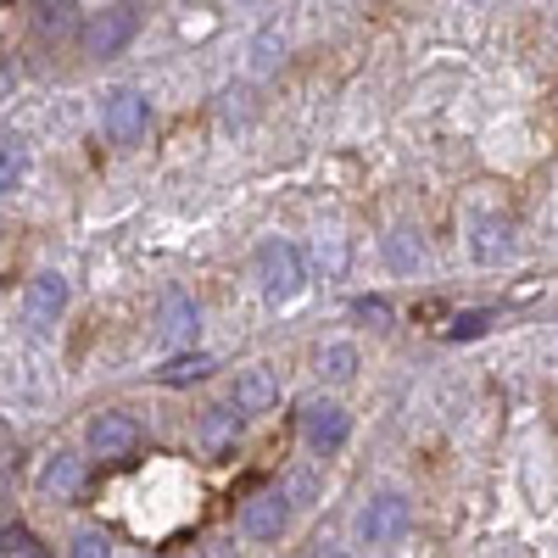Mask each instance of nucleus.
<instances>
[{
  "label": "nucleus",
  "instance_id": "f257e3e1",
  "mask_svg": "<svg viewBox=\"0 0 558 558\" xmlns=\"http://www.w3.org/2000/svg\"><path fill=\"white\" fill-rule=\"evenodd\" d=\"M257 286L268 302H291L302 286H307V268H302V252L291 241H263L257 246Z\"/></svg>",
  "mask_w": 558,
  "mask_h": 558
},
{
  "label": "nucleus",
  "instance_id": "f03ea898",
  "mask_svg": "<svg viewBox=\"0 0 558 558\" xmlns=\"http://www.w3.org/2000/svg\"><path fill=\"white\" fill-rule=\"evenodd\" d=\"M101 129H107L112 146H140V140H146V129H151V107H146V96H140L134 84L107 89V96H101Z\"/></svg>",
  "mask_w": 558,
  "mask_h": 558
},
{
  "label": "nucleus",
  "instance_id": "7ed1b4c3",
  "mask_svg": "<svg viewBox=\"0 0 558 558\" xmlns=\"http://www.w3.org/2000/svg\"><path fill=\"white\" fill-rule=\"evenodd\" d=\"M408 531H413V502H408L402 492H380V497L357 514V536H363L368 547H391V542H402Z\"/></svg>",
  "mask_w": 558,
  "mask_h": 558
},
{
  "label": "nucleus",
  "instance_id": "20e7f679",
  "mask_svg": "<svg viewBox=\"0 0 558 558\" xmlns=\"http://www.w3.org/2000/svg\"><path fill=\"white\" fill-rule=\"evenodd\" d=\"M134 34H140V12L134 7H101V12L84 17V51L89 57H118Z\"/></svg>",
  "mask_w": 558,
  "mask_h": 558
},
{
  "label": "nucleus",
  "instance_id": "39448f33",
  "mask_svg": "<svg viewBox=\"0 0 558 558\" xmlns=\"http://www.w3.org/2000/svg\"><path fill=\"white\" fill-rule=\"evenodd\" d=\"M286 525H291V497H286V492H257V497L241 502V536L274 542Z\"/></svg>",
  "mask_w": 558,
  "mask_h": 558
},
{
  "label": "nucleus",
  "instance_id": "423d86ee",
  "mask_svg": "<svg viewBox=\"0 0 558 558\" xmlns=\"http://www.w3.org/2000/svg\"><path fill=\"white\" fill-rule=\"evenodd\" d=\"M302 436H307L313 452H336V447H347V436H352V418H347L341 402H307V408H302Z\"/></svg>",
  "mask_w": 558,
  "mask_h": 558
},
{
  "label": "nucleus",
  "instance_id": "0eeeda50",
  "mask_svg": "<svg viewBox=\"0 0 558 558\" xmlns=\"http://www.w3.org/2000/svg\"><path fill=\"white\" fill-rule=\"evenodd\" d=\"M68 307V279L62 274H34L28 291H23V318L34 324V330H51V324L62 318Z\"/></svg>",
  "mask_w": 558,
  "mask_h": 558
},
{
  "label": "nucleus",
  "instance_id": "6e6552de",
  "mask_svg": "<svg viewBox=\"0 0 558 558\" xmlns=\"http://www.w3.org/2000/svg\"><path fill=\"white\" fill-rule=\"evenodd\" d=\"M134 447H140V425H134L129 413H96V418H89V452H96V458L118 463Z\"/></svg>",
  "mask_w": 558,
  "mask_h": 558
},
{
  "label": "nucleus",
  "instance_id": "1a4fd4ad",
  "mask_svg": "<svg viewBox=\"0 0 558 558\" xmlns=\"http://www.w3.org/2000/svg\"><path fill=\"white\" fill-rule=\"evenodd\" d=\"M279 402V368L252 363L235 375V413H268Z\"/></svg>",
  "mask_w": 558,
  "mask_h": 558
},
{
  "label": "nucleus",
  "instance_id": "9d476101",
  "mask_svg": "<svg viewBox=\"0 0 558 558\" xmlns=\"http://www.w3.org/2000/svg\"><path fill=\"white\" fill-rule=\"evenodd\" d=\"M202 330V307L184 291H162V341L168 347H191Z\"/></svg>",
  "mask_w": 558,
  "mask_h": 558
},
{
  "label": "nucleus",
  "instance_id": "9b49d317",
  "mask_svg": "<svg viewBox=\"0 0 558 558\" xmlns=\"http://www.w3.org/2000/svg\"><path fill=\"white\" fill-rule=\"evenodd\" d=\"M475 257L481 263H502L508 252H514V223L497 218V213H475Z\"/></svg>",
  "mask_w": 558,
  "mask_h": 558
},
{
  "label": "nucleus",
  "instance_id": "f8f14e48",
  "mask_svg": "<svg viewBox=\"0 0 558 558\" xmlns=\"http://www.w3.org/2000/svg\"><path fill=\"white\" fill-rule=\"evenodd\" d=\"M235 436H241V413H235V402H229V408H207V413H202V447H207L213 458L235 447Z\"/></svg>",
  "mask_w": 558,
  "mask_h": 558
},
{
  "label": "nucleus",
  "instance_id": "ddd939ff",
  "mask_svg": "<svg viewBox=\"0 0 558 558\" xmlns=\"http://www.w3.org/2000/svg\"><path fill=\"white\" fill-rule=\"evenodd\" d=\"M39 486L51 492V497H78V492H84V463H78L73 452H57V458L39 470Z\"/></svg>",
  "mask_w": 558,
  "mask_h": 558
},
{
  "label": "nucleus",
  "instance_id": "4468645a",
  "mask_svg": "<svg viewBox=\"0 0 558 558\" xmlns=\"http://www.w3.org/2000/svg\"><path fill=\"white\" fill-rule=\"evenodd\" d=\"M318 375L330 380V386H347L357 375V347L352 341H330V347L318 352Z\"/></svg>",
  "mask_w": 558,
  "mask_h": 558
},
{
  "label": "nucleus",
  "instance_id": "2eb2a0df",
  "mask_svg": "<svg viewBox=\"0 0 558 558\" xmlns=\"http://www.w3.org/2000/svg\"><path fill=\"white\" fill-rule=\"evenodd\" d=\"M386 263L397 274H418V268H425V246H418L413 229H391V235H386Z\"/></svg>",
  "mask_w": 558,
  "mask_h": 558
},
{
  "label": "nucleus",
  "instance_id": "dca6fc26",
  "mask_svg": "<svg viewBox=\"0 0 558 558\" xmlns=\"http://www.w3.org/2000/svg\"><path fill=\"white\" fill-rule=\"evenodd\" d=\"M213 368H218V363H213L207 352H184V357H173V363L162 368L157 380H162V386H196V380L213 375Z\"/></svg>",
  "mask_w": 558,
  "mask_h": 558
},
{
  "label": "nucleus",
  "instance_id": "f3484780",
  "mask_svg": "<svg viewBox=\"0 0 558 558\" xmlns=\"http://www.w3.org/2000/svg\"><path fill=\"white\" fill-rule=\"evenodd\" d=\"M23 173H28V146H23V140L17 134H7V140H0V191H17V184H23Z\"/></svg>",
  "mask_w": 558,
  "mask_h": 558
},
{
  "label": "nucleus",
  "instance_id": "a211bd4d",
  "mask_svg": "<svg viewBox=\"0 0 558 558\" xmlns=\"http://www.w3.org/2000/svg\"><path fill=\"white\" fill-rule=\"evenodd\" d=\"M34 28H39V39H62V34H73L78 28V7H34Z\"/></svg>",
  "mask_w": 558,
  "mask_h": 558
},
{
  "label": "nucleus",
  "instance_id": "6ab92c4d",
  "mask_svg": "<svg viewBox=\"0 0 558 558\" xmlns=\"http://www.w3.org/2000/svg\"><path fill=\"white\" fill-rule=\"evenodd\" d=\"M68 558H112V542L101 536V531H84L78 542H73V553Z\"/></svg>",
  "mask_w": 558,
  "mask_h": 558
},
{
  "label": "nucleus",
  "instance_id": "aec40b11",
  "mask_svg": "<svg viewBox=\"0 0 558 558\" xmlns=\"http://www.w3.org/2000/svg\"><path fill=\"white\" fill-rule=\"evenodd\" d=\"M7 553H17V558H51V553H39V542L23 525H7Z\"/></svg>",
  "mask_w": 558,
  "mask_h": 558
},
{
  "label": "nucleus",
  "instance_id": "412c9836",
  "mask_svg": "<svg viewBox=\"0 0 558 558\" xmlns=\"http://www.w3.org/2000/svg\"><path fill=\"white\" fill-rule=\"evenodd\" d=\"M279 492H286V497H291V508H302V502H307V497L318 492V481H313V475H291V481H286V486H279Z\"/></svg>",
  "mask_w": 558,
  "mask_h": 558
},
{
  "label": "nucleus",
  "instance_id": "4be33fe9",
  "mask_svg": "<svg viewBox=\"0 0 558 558\" xmlns=\"http://www.w3.org/2000/svg\"><path fill=\"white\" fill-rule=\"evenodd\" d=\"M274 51H286V39H279L274 28H263V39H257V73L274 68Z\"/></svg>",
  "mask_w": 558,
  "mask_h": 558
},
{
  "label": "nucleus",
  "instance_id": "5701e85b",
  "mask_svg": "<svg viewBox=\"0 0 558 558\" xmlns=\"http://www.w3.org/2000/svg\"><path fill=\"white\" fill-rule=\"evenodd\" d=\"M486 324H492V313H463V318H452V336L470 341V336H481V330H486Z\"/></svg>",
  "mask_w": 558,
  "mask_h": 558
},
{
  "label": "nucleus",
  "instance_id": "b1692460",
  "mask_svg": "<svg viewBox=\"0 0 558 558\" xmlns=\"http://www.w3.org/2000/svg\"><path fill=\"white\" fill-rule=\"evenodd\" d=\"M352 313H357V318H375V324H386V318H391V307H386L380 296H357V302H352Z\"/></svg>",
  "mask_w": 558,
  "mask_h": 558
},
{
  "label": "nucleus",
  "instance_id": "393cba45",
  "mask_svg": "<svg viewBox=\"0 0 558 558\" xmlns=\"http://www.w3.org/2000/svg\"><path fill=\"white\" fill-rule=\"evenodd\" d=\"M324 558H341V553H324Z\"/></svg>",
  "mask_w": 558,
  "mask_h": 558
}]
</instances>
